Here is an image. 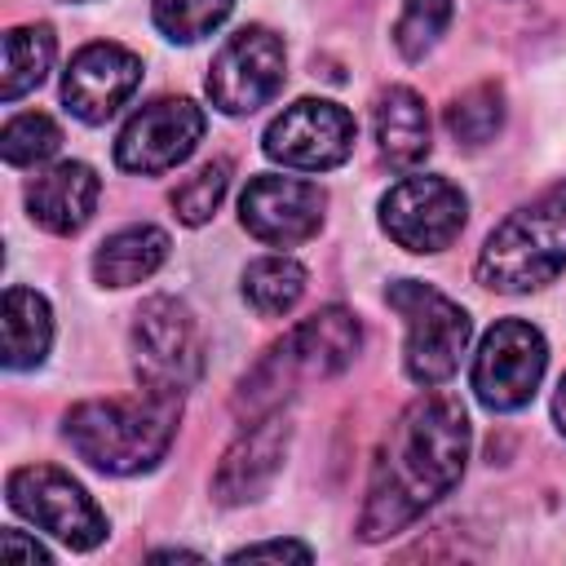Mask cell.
<instances>
[{
	"instance_id": "9a60e30c",
	"label": "cell",
	"mask_w": 566,
	"mask_h": 566,
	"mask_svg": "<svg viewBox=\"0 0 566 566\" xmlns=\"http://www.w3.org/2000/svg\"><path fill=\"white\" fill-rule=\"evenodd\" d=\"M287 442H292V424H287L283 411L248 420V429L226 447V455L212 473V500L226 504V509L261 500L270 491V482L279 478V469H283Z\"/></svg>"
},
{
	"instance_id": "5bb4252c",
	"label": "cell",
	"mask_w": 566,
	"mask_h": 566,
	"mask_svg": "<svg viewBox=\"0 0 566 566\" xmlns=\"http://www.w3.org/2000/svg\"><path fill=\"white\" fill-rule=\"evenodd\" d=\"M142 84V57L124 44H84L62 75V102L84 124H106Z\"/></svg>"
},
{
	"instance_id": "d4e9b609",
	"label": "cell",
	"mask_w": 566,
	"mask_h": 566,
	"mask_svg": "<svg viewBox=\"0 0 566 566\" xmlns=\"http://www.w3.org/2000/svg\"><path fill=\"white\" fill-rule=\"evenodd\" d=\"M226 186H230V159H208L199 164L177 190H172V212L181 226H203L212 221V212L221 208L226 199Z\"/></svg>"
},
{
	"instance_id": "2e32d148",
	"label": "cell",
	"mask_w": 566,
	"mask_h": 566,
	"mask_svg": "<svg viewBox=\"0 0 566 566\" xmlns=\"http://www.w3.org/2000/svg\"><path fill=\"white\" fill-rule=\"evenodd\" d=\"M102 199V181L88 164L62 159L27 186V212L49 234H80Z\"/></svg>"
},
{
	"instance_id": "7402d4cb",
	"label": "cell",
	"mask_w": 566,
	"mask_h": 566,
	"mask_svg": "<svg viewBox=\"0 0 566 566\" xmlns=\"http://www.w3.org/2000/svg\"><path fill=\"white\" fill-rule=\"evenodd\" d=\"M500 128H504V88L500 84H473L447 106V133L464 150L495 142Z\"/></svg>"
},
{
	"instance_id": "4fadbf2b",
	"label": "cell",
	"mask_w": 566,
	"mask_h": 566,
	"mask_svg": "<svg viewBox=\"0 0 566 566\" xmlns=\"http://www.w3.org/2000/svg\"><path fill=\"white\" fill-rule=\"evenodd\" d=\"M323 208H327L323 186L318 181H305V177L261 172L239 195V221H243V230L256 243H270V248H296V243L314 239L318 226H323Z\"/></svg>"
},
{
	"instance_id": "4316f807",
	"label": "cell",
	"mask_w": 566,
	"mask_h": 566,
	"mask_svg": "<svg viewBox=\"0 0 566 566\" xmlns=\"http://www.w3.org/2000/svg\"><path fill=\"white\" fill-rule=\"evenodd\" d=\"M256 557H296V562H310V544L301 539H265V544H248V548H234L230 562H256Z\"/></svg>"
},
{
	"instance_id": "cb8c5ba5",
	"label": "cell",
	"mask_w": 566,
	"mask_h": 566,
	"mask_svg": "<svg viewBox=\"0 0 566 566\" xmlns=\"http://www.w3.org/2000/svg\"><path fill=\"white\" fill-rule=\"evenodd\" d=\"M57 146H62V133H57V124L44 111H22L0 133V155L13 168H35V164L53 159Z\"/></svg>"
},
{
	"instance_id": "e0dca14e",
	"label": "cell",
	"mask_w": 566,
	"mask_h": 566,
	"mask_svg": "<svg viewBox=\"0 0 566 566\" xmlns=\"http://www.w3.org/2000/svg\"><path fill=\"white\" fill-rule=\"evenodd\" d=\"M376 146H380V159L389 168H416L424 155H429V111H424V97L407 84H394L376 97Z\"/></svg>"
},
{
	"instance_id": "5b68a950",
	"label": "cell",
	"mask_w": 566,
	"mask_h": 566,
	"mask_svg": "<svg viewBox=\"0 0 566 566\" xmlns=\"http://www.w3.org/2000/svg\"><path fill=\"white\" fill-rule=\"evenodd\" d=\"M389 310L402 318L407 340H402V367L416 385L433 389L442 380L455 376L469 336H473V318L460 301H451L447 292H438L433 283L420 279H398L385 287Z\"/></svg>"
},
{
	"instance_id": "ffe728a7",
	"label": "cell",
	"mask_w": 566,
	"mask_h": 566,
	"mask_svg": "<svg viewBox=\"0 0 566 566\" xmlns=\"http://www.w3.org/2000/svg\"><path fill=\"white\" fill-rule=\"evenodd\" d=\"M53 53H57V40H53V31L44 22L4 31V84H0V97L18 102L22 93L40 88L49 66H53Z\"/></svg>"
},
{
	"instance_id": "603a6c76",
	"label": "cell",
	"mask_w": 566,
	"mask_h": 566,
	"mask_svg": "<svg viewBox=\"0 0 566 566\" xmlns=\"http://www.w3.org/2000/svg\"><path fill=\"white\" fill-rule=\"evenodd\" d=\"M230 9H234V0H150L155 27L177 44H195V40L212 35L230 18Z\"/></svg>"
},
{
	"instance_id": "7a4b0ae2",
	"label": "cell",
	"mask_w": 566,
	"mask_h": 566,
	"mask_svg": "<svg viewBox=\"0 0 566 566\" xmlns=\"http://www.w3.org/2000/svg\"><path fill=\"white\" fill-rule=\"evenodd\" d=\"M177 420H181V394L142 385L124 398L75 402L62 420V433L71 451L97 473L133 478V473H150L168 455L177 438Z\"/></svg>"
},
{
	"instance_id": "7c38bea8",
	"label": "cell",
	"mask_w": 566,
	"mask_h": 566,
	"mask_svg": "<svg viewBox=\"0 0 566 566\" xmlns=\"http://www.w3.org/2000/svg\"><path fill=\"white\" fill-rule=\"evenodd\" d=\"M203 106H195L190 97H155L146 102L115 137V164L124 172H168L177 164H186L203 137Z\"/></svg>"
},
{
	"instance_id": "f546056e",
	"label": "cell",
	"mask_w": 566,
	"mask_h": 566,
	"mask_svg": "<svg viewBox=\"0 0 566 566\" xmlns=\"http://www.w3.org/2000/svg\"><path fill=\"white\" fill-rule=\"evenodd\" d=\"M71 4H84V0H71Z\"/></svg>"
},
{
	"instance_id": "d6986e66",
	"label": "cell",
	"mask_w": 566,
	"mask_h": 566,
	"mask_svg": "<svg viewBox=\"0 0 566 566\" xmlns=\"http://www.w3.org/2000/svg\"><path fill=\"white\" fill-rule=\"evenodd\" d=\"M4 367L9 371H31L49 358L53 345V310L40 292L31 287H9L4 292Z\"/></svg>"
},
{
	"instance_id": "9c48e42d",
	"label": "cell",
	"mask_w": 566,
	"mask_h": 566,
	"mask_svg": "<svg viewBox=\"0 0 566 566\" xmlns=\"http://www.w3.org/2000/svg\"><path fill=\"white\" fill-rule=\"evenodd\" d=\"M283 80H287L283 40L270 27H243L217 49L208 71V97L226 115H252L279 97Z\"/></svg>"
},
{
	"instance_id": "83f0119b",
	"label": "cell",
	"mask_w": 566,
	"mask_h": 566,
	"mask_svg": "<svg viewBox=\"0 0 566 566\" xmlns=\"http://www.w3.org/2000/svg\"><path fill=\"white\" fill-rule=\"evenodd\" d=\"M0 548H4V557H22V562H31V566H35V562H40V566L49 562V548L35 544V539H27L22 531H4V535H0Z\"/></svg>"
},
{
	"instance_id": "3957f363",
	"label": "cell",
	"mask_w": 566,
	"mask_h": 566,
	"mask_svg": "<svg viewBox=\"0 0 566 566\" xmlns=\"http://www.w3.org/2000/svg\"><path fill=\"white\" fill-rule=\"evenodd\" d=\"M358 345H363V323L345 305H323L261 354V363L239 380L234 411L243 420L283 411V402L296 394L301 380L340 376L354 363Z\"/></svg>"
},
{
	"instance_id": "52a82bcc",
	"label": "cell",
	"mask_w": 566,
	"mask_h": 566,
	"mask_svg": "<svg viewBox=\"0 0 566 566\" xmlns=\"http://www.w3.org/2000/svg\"><path fill=\"white\" fill-rule=\"evenodd\" d=\"M4 495L13 513L35 522L44 535L62 539L75 553H88L106 539V513L93 504V495L53 464H22L9 473Z\"/></svg>"
},
{
	"instance_id": "6da1fadb",
	"label": "cell",
	"mask_w": 566,
	"mask_h": 566,
	"mask_svg": "<svg viewBox=\"0 0 566 566\" xmlns=\"http://www.w3.org/2000/svg\"><path fill=\"white\" fill-rule=\"evenodd\" d=\"M469 411L451 394H424L416 398L385 433L367 500L358 513V539L380 544L398 531H407L424 509H433L464 473L469 460Z\"/></svg>"
},
{
	"instance_id": "8fae6325",
	"label": "cell",
	"mask_w": 566,
	"mask_h": 566,
	"mask_svg": "<svg viewBox=\"0 0 566 566\" xmlns=\"http://www.w3.org/2000/svg\"><path fill=\"white\" fill-rule=\"evenodd\" d=\"M354 137H358V124L345 106L327 97H301L270 119L265 155L296 172H327L349 159Z\"/></svg>"
},
{
	"instance_id": "ac0fdd59",
	"label": "cell",
	"mask_w": 566,
	"mask_h": 566,
	"mask_svg": "<svg viewBox=\"0 0 566 566\" xmlns=\"http://www.w3.org/2000/svg\"><path fill=\"white\" fill-rule=\"evenodd\" d=\"M164 261H168V234L159 226H124L97 243L93 279L102 287H133L146 283Z\"/></svg>"
},
{
	"instance_id": "30bf717a",
	"label": "cell",
	"mask_w": 566,
	"mask_h": 566,
	"mask_svg": "<svg viewBox=\"0 0 566 566\" xmlns=\"http://www.w3.org/2000/svg\"><path fill=\"white\" fill-rule=\"evenodd\" d=\"M469 199L447 177H402L380 199V230L407 252H442L460 239Z\"/></svg>"
},
{
	"instance_id": "f1b7e54d",
	"label": "cell",
	"mask_w": 566,
	"mask_h": 566,
	"mask_svg": "<svg viewBox=\"0 0 566 566\" xmlns=\"http://www.w3.org/2000/svg\"><path fill=\"white\" fill-rule=\"evenodd\" d=\"M553 420H557V429L566 433V376H562V385H557V394H553Z\"/></svg>"
},
{
	"instance_id": "ba28073f",
	"label": "cell",
	"mask_w": 566,
	"mask_h": 566,
	"mask_svg": "<svg viewBox=\"0 0 566 566\" xmlns=\"http://www.w3.org/2000/svg\"><path fill=\"white\" fill-rule=\"evenodd\" d=\"M548 367V340L526 318H500L473 354V394L491 411H517L535 398Z\"/></svg>"
},
{
	"instance_id": "484cf974",
	"label": "cell",
	"mask_w": 566,
	"mask_h": 566,
	"mask_svg": "<svg viewBox=\"0 0 566 566\" xmlns=\"http://www.w3.org/2000/svg\"><path fill=\"white\" fill-rule=\"evenodd\" d=\"M451 22V0H407L398 22H394V44L407 62H420L447 31Z\"/></svg>"
},
{
	"instance_id": "44dd1931",
	"label": "cell",
	"mask_w": 566,
	"mask_h": 566,
	"mask_svg": "<svg viewBox=\"0 0 566 566\" xmlns=\"http://www.w3.org/2000/svg\"><path fill=\"white\" fill-rule=\"evenodd\" d=\"M305 296V265L292 256H256L243 270V301L261 314V318H279L292 314L296 301Z\"/></svg>"
},
{
	"instance_id": "277c9868",
	"label": "cell",
	"mask_w": 566,
	"mask_h": 566,
	"mask_svg": "<svg viewBox=\"0 0 566 566\" xmlns=\"http://www.w3.org/2000/svg\"><path fill=\"white\" fill-rule=\"evenodd\" d=\"M566 270V181L509 212L478 252V283L504 296L535 292Z\"/></svg>"
},
{
	"instance_id": "8992f818",
	"label": "cell",
	"mask_w": 566,
	"mask_h": 566,
	"mask_svg": "<svg viewBox=\"0 0 566 566\" xmlns=\"http://www.w3.org/2000/svg\"><path fill=\"white\" fill-rule=\"evenodd\" d=\"M133 371L137 385L186 394L203 376V332L186 301L146 296L133 314Z\"/></svg>"
}]
</instances>
